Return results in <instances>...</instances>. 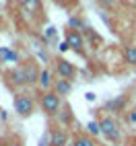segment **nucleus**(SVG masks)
Here are the masks:
<instances>
[{
	"label": "nucleus",
	"mask_w": 136,
	"mask_h": 146,
	"mask_svg": "<svg viewBox=\"0 0 136 146\" xmlns=\"http://www.w3.org/2000/svg\"><path fill=\"white\" fill-rule=\"evenodd\" d=\"M39 107H41V111L47 115V117H54V115H58L60 109H62V97L56 91L41 93L39 95Z\"/></svg>",
	"instance_id": "obj_1"
},
{
	"label": "nucleus",
	"mask_w": 136,
	"mask_h": 146,
	"mask_svg": "<svg viewBox=\"0 0 136 146\" xmlns=\"http://www.w3.org/2000/svg\"><path fill=\"white\" fill-rule=\"evenodd\" d=\"M101 123V134L107 138L111 144H120L122 140V130H120V123L115 121L113 117H109V115H105V117L99 119Z\"/></svg>",
	"instance_id": "obj_2"
},
{
	"label": "nucleus",
	"mask_w": 136,
	"mask_h": 146,
	"mask_svg": "<svg viewBox=\"0 0 136 146\" xmlns=\"http://www.w3.org/2000/svg\"><path fill=\"white\" fill-rule=\"evenodd\" d=\"M15 111L19 117H29L35 111V99L29 93H19L15 97Z\"/></svg>",
	"instance_id": "obj_3"
},
{
	"label": "nucleus",
	"mask_w": 136,
	"mask_h": 146,
	"mask_svg": "<svg viewBox=\"0 0 136 146\" xmlns=\"http://www.w3.org/2000/svg\"><path fill=\"white\" fill-rule=\"evenodd\" d=\"M54 70L58 74V78H64V80H72L76 76V66L72 62H68L66 58H58L54 62Z\"/></svg>",
	"instance_id": "obj_4"
},
{
	"label": "nucleus",
	"mask_w": 136,
	"mask_h": 146,
	"mask_svg": "<svg viewBox=\"0 0 136 146\" xmlns=\"http://www.w3.org/2000/svg\"><path fill=\"white\" fill-rule=\"evenodd\" d=\"M6 78H8V82L15 84V86H25V84H29L27 64H21V66L13 68V70H8V72H6Z\"/></svg>",
	"instance_id": "obj_5"
},
{
	"label": "nucleus",
	"mask_w": 136,
	"mask_h": 146,
	"mask_svg": "<svg viewBox=\"0 0 136 146\" xmlns=\"http://www.w3.org/2000/svg\"><path fill=\"white\" fill-rule=\"evenodd\" d=\"M66 43L70 45V50H74L76 54H83V50H85V37H83L81 31L68 29L66 31Z\"/></svg>",
	"instance_id": "obj_6"
},
{
	"label": "nucleus",
	"mask_w": 136,
	"mask_h": 146,
	"mask_svg": "<svg viewBox=\"0 0 136 146\" xmlns=\"http://www.w3.org/2000/svg\"><path fill=\"white\" fill-rule=\"evenodd\" d=\"M68 136L62 128H52L50 130V146H68Z\"/></svg>",
	"instance_id": "obj_7"
},
{
	"label": "nucleus",
	"mask_w": 136,
	"mask_h": 146,
	"mask_svg": "<svg viewBox=\"0 0 136 146\" xmlns=\"http://www.w3.org/2000/svg\"><path fill=\"white\" fill-rule=\"evenodd\" d=\"M126 103H128V97H115V99L105 103V111H111V113H122L126 111Z\"/></svg>",
	"instance_id": "obj_8"
},
{
	"label": "nucleus",
	"mask_w": 136,
	"mask_h": 146,
	"mask_svg": "<svg viewBox=\"0 0 136 146\" xmlns=\"http://www.w3.org/2000/svg\"><path fill=\"white\" fill-rule=\"evenodd\" d=\"M54 78H52V70H41V74H39V89H41V93H47V91H54Z\"/></svg>",
	"instance_id": "obj_9"
},
{
	"label": "nucleus",
	"mask_w": 136,
	"mask_h": 146,
	"mask_svg": "<svg viewBox=\"0 0 136 146\" xmlns=\"http://www.w3.org/2000/svg\"><path fill=\"white\" fill-rule=\"evenodd\" d=\"M0 62L19 64V62H21V56H19L15 50H11V47H0Z\"/></svg>",
	"instance_id": "obj_10"
},
{
	"label": "nucleus",
	"mask_w": 136,
	"mask_h": 146,
	"mask_svg": "<svg viewBox=\"0 0 136 146\" xmlns=\"http://www.w3.org/2000/svg\"><path fill=\"white\" fill-rule=\"evenodd\" d=\"M54 91L60 95V97H66V95H70V91H72V82L70 80H64V78H56Z\"/></svg>",
	"instance_id": "obj_11"
},
{
	"label": "nucleus",
	"mask_w": 136,
	"mask_h": 146,
	"mask_svg": "<svg viewBox=\"0 0 136 146\" xmlns=\"http://www.w3.org/2000/svg\"><path fill=\"white\" fill-rule=\"evenodd\" d=\"M122 58L128 66H136V45H126L122 50Z\"/></svg>",
	"instance_id": "obj_12"
},
{
	"label": "nucleus",
	"mask_w": 136,
	"mask_h": 146,
	"mask_svg": "<svg viewBox=\"0 0 136 146\" xmlns=\"http://www.w3.org/2000/svg\"><path fill=\"white\" fill-rule=\"evenodd\" d=\"M74 146H97L95 138L89 134H79V136H74V140H72Z\"/></svg>",
	"instance_id": "obj_13"
},
{
	"label": "nucleus",
	"mask_w": 136,
	"mask_h": 146,
	"mask_svg": "<svg viewBox=\"0 0 136 146\" xmlns=\"http://www.w3.org/2000/svg\"><path fill=\"white\" fill-rule=\"evenodd\" d=\"M87 134L93 136V138L101 136V123H99V121H95V119H91L89 123H87Z\"/></svg>",
	"instance_id": "obj_14"
},
{
	"label": "nucleus",
	"mask_w": 136,
	"mask_h": 146,
	"mask_svg": "<svg viewBox=\"0 0 136 146\" xmlns=\"http://www.w3.org/2000/svg\"><path fill=\"white\" fill-rule=\"evenodd\" d=\"M68 27H70L72 31H83V29H87V25L81 21L79 17H70V21H68Z\"/></svg>",
	"instance_id": "obj_15"
},
{
	"label": "nucleus",
	"mask_w": 136,
	"mask_h": 146,
	"mask_svg": "<svg viewBox=\"0 0 136 146\" xmlns=\"http://www.w3.org/2000/svg\"><path fill=\"white\" fill-rule=\"evenodd\" d=\"M99 4L103 8H113L115 4H118V0H99Z\"/></svg>",
	"instance_id": "obj_16"
},
{
	"label": "nucleus",
	"mask_w": 136,
	"mask_h": 146,
	"mask_svg": "<svg viewBox=\"0 0 136 146\" xmlns=\"http://www.w3.org/2000/svg\"><path fill=\"white\" fill-rule=\"evenodd\" d=\"M128 121L130 123H136V109H130L128 111Z\"/></svg>",
	"instance_id": "obj_17"
},
{
	"label": "nucleus",
	"mask_w": 136,
	"mask_h": 146,
	"mask_svg": "<svg viewBox=\"0 0 136 146\" xmlns=\"http://www.w3.org/2000/svg\"><path fill=\"white\" fill-rule=\"evenodd\" d=\"M66 50H70V45H68L66 41H62V43H60V52H66Z\"/></svg>",
	"instance_id": "obj_18"
},
{
	"label": "nucleus",
	"mask_w": 136,
	"mask_h": 146,
	"mask_svg": "<svg viewBox=\"0 0 136 146\" xmlns=\"http://www.w3.org/2000/svg\"><path fill=\"white\" fill-rule=\"evenodd\" d=\"M87 101H95V93H87Z\"/></svg>",
	"instance_id": "obj_19"
},
{
	"label": "nucleus",
	"mask_w": 136,
	"mask_h": 146,
	"mask_svg": "<svg viewBox=\"0 0 136 146\" xmlns=\"http://www.w3.org/2000/svg\"><path fill=\"white\" fill-rule=\"evenodd\" d=\"M17 2H21V4H31V2H37V0H17Z\"/></svg>",
	"instance_id": "obj_20"
},
{
	"label": "nucleus",
	"mask_w": 136,
	"mask_h": 146,
	"mask_svg": "<svg viewBox=\"0 0 136 146\" xmlns=\"http://www.w3.org/2000/svg\"><path fill=\"white\" fill-rule=\"evenodd\" d=\"M0 146H6V144H4V140H2V138H0Z\"/></svg>",
	"instance_id": "obj_21"
},
{
	"label": "nucleus",
	"mask_w": 136,
	"mask_h": 146,
	"mask_svg": "<svg viewBox=\"0 0 136 146\" xmlns=\"http://www.w3.org/2000/svg\"><path fill=\"white\" fill-rule=\"evenodd\" d=\"M68 146H74V144H72V142H70V144H68Z\"/></svg>",
	"instance_id": "obj_22"
}]
</instances>
